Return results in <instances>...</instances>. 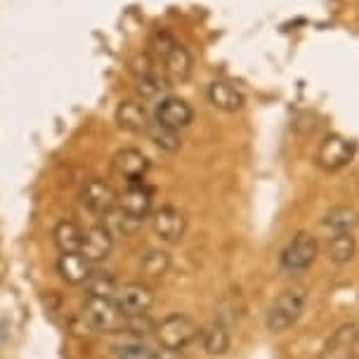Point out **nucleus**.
I'll list each match as a JSON object with an SVG mask.
<instances>
[{"label":"nucleus","mask_w":359,"mask_h":359,"mask_svg":"<svg viewBox=\"0 0 359 359\" xmlns=\"http://www.w3.org/2000/svg\"><path fill=\"white\" fill-rule=\"evenodd\" d=\"M121 213H126L133 220L142 222L154 213V191L147 187L144 182L126 184V189L118 194V206Z\"/></svg>","instance_id":"f8f14e48"},{"label":"nucleus","mask_w":359,"mask_h":359,"mask_svg":"<svg viewBox=\"0 0 359 359\" xmlns=\"http://www.w3.org/2000/svg\"><path fill=\"white\" fill-rule=\"evenodd\" d=\"M201 345H203V350H206L208 355H213V357L224 355V352L229 350V331H227V326H224L220 319L213 322V324H208L206 329L201 331Z\"/></svg>","instance_id":"4be33fe9"},{"label":"nucleus","mask_w":359,"mask_h":359,"mask_svg":"<svg viewBox=\"0 0 359 359\" xmlns=\"http://www.w3.org/2000/svg\"><path fill=\"white\" fill-rule=\"evenodd\" d=\"M357 255V239L352 232H333L326 241V258L333 265H348Z\"/></svg>","instance_id":"6ab92c4d"},{"label":"nucleus","mask_w":359,"mask_h":359,"mask_svg":"<svg viewBox=\"0 0 359 359\" xmlns=\"http://www.w3.org/2000/svg\"><path fill=\"white\" fill-rule=\"evenodd\" d=\"M357 222H359L357 213L348 206L331 208L324 217V224L331 229V232H352V229L357 227Z\"/></svg>","instance_id":"393cba45"},{"label":"nucleus","mask_w":359,"mask_h":359,"mask_svg":"<svg viewBox=\"0 0 359 359\" xmlns=\"http://www.w3.org/2000/svg\"><path fill=\"white\" fill-rule=\"evenodd\" d=\"M319 255V241L310 232H298L291 241L284 246L279 255V267L286 274H300L314 265Z\"/></svg>","instance_id":"423d86ee"},{"label":"nucleus","mask_w":359,"mask_h":359,"mask_svg":"<svg viewBox=\"0 0 359 359\" xmlns=\"http://www.w3.org/2000/svg\"><path fill=\"white\" fill-rule=\"evenodd\" d=\"M307 307V288L305 286H288L279 293L272 307L267 310V331L269 333H286L298 324Z\"/></svg>","instance_id":"7ed1b4c3"},{"label":"nucleus","mask_w":359,"mask_h":359,"mask_svg":"<svg viewBox=\"0 0 359 359\" xmlns=\"http://www.w3.org/2000/svg\"><path fill=\"white\" fill-rule=\"evenodd\" d=\"M149 220L154 234L165 243L180 241L184 232H187V217H184V213L177 206H170V203H163L161 208H154Z\"/></svg>","instance_id":"9d476101"},{"label":"nucleus","mask_w":359,"mask_h":359,"mask_svg":"<svg viewBox=\"0 0 359 359\" xmlns=\"http://www.w3.org/2000/svg\"><path fill=\"white\" fill-rule=\"evenodd\" d=\"M140 267H142V272L147 277L158 279L170 269V255L165 251H158V248H151V251H147L144 258L140 260Z\"/></svg>","instance_id":"a878e982"},{"label":"nucleus","mask_w":359,"mask_h":359,"mask_svg":"<svg viewBox=\"0 0 359 359\" xmlns=\"http://www.w3.org/2000/svg\"><path fill=\"white\" fill-rule=\"evenodd\" d=\"M116 126L130 135H147L151 126L149 111L140 100H121L116 107Z\"/></svg>","instance_id":"f3484780"},{"label":"nucleus","mask_w":359,"mask_h":359,"mask_svg":"<svg viewBox=\"0 0 359 359\" xmlns=\"http://www.w3.org/2000/svg\"><path fill=\"white\" fill-rule=\"evenodd\" d=\"M114 248V234L107 229V224H93L90 229L83 232V246H81V255L86 260H90L93 265L107 260L109 253Z\"/></svg>","instance_id":"dca6fc26"},{"label":"nucleus","mask_w":359,"mask_h":359,"mask_svg":"<svg viewBox=\"0 0 359 359\" xmlns=\"http://www.w3.org/2000/svg\"><path fill=\"white\" fill-rule=\"evenodd\" d=\"M154 333H156V341L163 348V352L175 355V352H182L196 341L198 326L187 314H168L165 319H161V324H156Z\"/></svg>","instance_id":"20e7f679"},{"label":"nucleus","mask_w":359,"mask_h":359,"mask_svg":"<svg viewBox=\"0 0 359 359\" xmlns=\"http://www.w3.org/2000/svg\"><path fill=\"white\" fill-rule=\"evenodd\" d=\"M206 95H208L210 104H213L217 111H224V114H236V111H241L243 104H246L243 93L227 79L210 81L206 88Z\"/></svg>","instance_id":"2eb2a0df"},{"label":"nucleus","mask_w":359,"mask_h":359,"mask_svg":"<svg viewBox=\"0 0 359 359\" xmlns=\"http://www.w3.org/2000/svg\"><path fill=\"white\" fill-rule=\"evenodd\" d=\"M109 357L111 359H161L156 350L144 343V338H133V336H126L123 341L114 343L111 348H109Z\"/></svg>","instance_id":"aec40b11"},{"label":"nucleus","mask_w":359,"mask_h":359,"mask_svg":"<svg viewBox=\"0 0 359 359\" xmlns=\"http://www.w3.org/2000/svg\"><path fill=\"white\" fill-rule=\"evenodd\" d=\"M130 74L133 81L137 86V93L142 95L144 100H154L161 97V93H165L170 86L163 76V69L149 53L135 55L130 60Z\"/></svg>","instance_id":"39448f33"},{"label":"nucleus","mask_w":359,"mask_h":359,"mask_svg":"<svg viewBox=\"0 0 359 359\" xmlns=\"http://www.w3.org/2000/svg\"><path fill=\"white\" fill-rule=\"evenodd\" d=\"M149 168H151L149 158L140 149H135V147H123V149H118L111 158L114 175H118L126 184L144 182Z\"/></svg>","instance_id":"9b49d317"},{"label":"nucleus","mask_w":359,"mask_h":359,"mask_svg":"<svg viewBox=\"0 0 359 359\" xmlns=\"http://www.w3.org/2000/svg\"><path fill=\"white\" fill-rule=\"evenodd\" d=\"M88 296L90 298H104V300H114L118 293V281L111 277L109 272H102V269H95L90 274V279L86 281Z\"/></svg>","instance_id":"5701e85b"},{"label":"nucleus","mask_w":359,"mask_h":359,"mask_svg":"<svg viewBox=\"0 0 359 359\" xmlns=\"http://www.w3.org/2000/svg\"><path fill=\"white\" fill-rule=\"evenodd\" d=\"M79 198H81L83 208H88L90 213H95L100 217L109 215L111 210H116V206H118V194L114 191L111 184L104 182V180H100V177L86 180V182H83V187H81Z\"/></svg>","instance_id":"6e6552de"},{"label":"nucleus","mask_w":359,"mask_h":359,"mask_svg":"<svg viewBox=\"0 0 359 359\" xmlns=\"http://www.w3.org/2000/svg\"><path fill=\"white\" fill-rule=\"evenodd\" d=\"M359 343L357 324H343L331 333V338L322 348L319 359H355Z\"/></svg>","instance_id":"4468645a"},{"label":"nucleus","mask_w":359,"mask_h":359,"mask_svg":"<svg viewBox=\"0 0 359 359\" xmlns=\"http://www.w3.org/2000/svg\"><path fill=\"white\" fill-rule=\"evenodd\" d=\"M116 305L123 310L128 317L133 314H147L151 310V305L156 303V293L149 284H142V281H130V284L118 286L116 293Z\"/></svg>","instance_id":"ddd939ff"},{"label":"nucleus","mask_w":359,"mask_h":359,"mask_svg":"<svg viewBox=\"0 0 359 359\" xmlns=\"http://www.w3.org/2000/svg\"><path fill=\"white\" fill-rule=\"evenodd\" d=\"M154 121H156L158 126L180 133V130H184V128H189V123L194 121V109H191L187 100L168 95V97H161L156 102Z\"/></svg>","instance_id":"1a4fd4ad"},{"label":"nucleus","mask_w":359,"mask_h":359,"mask_svg":"<svg viewBox=\"0 0 359 359\" xmlns=\"http://www.w3.org/2000/svg\"><path fill=\"white\" fill-rule=\"evenodd\" d=\"M53 239L60 253H81L83 229L74 220H60L53 229Z\"/></svg>","instance_id":"412c9836"},{"label":"nucleus","mask_w":359,"mask_h":359,"mask_svg":"<svg viewBox=\"0 0 359 359\" xmlns=\"http://www.w3.org/2000/svg\"><path fill=\"white\" fill-rule=\"evenodd\" d=\"M93 272L95 265L83 258L81 253H62L60 260H57V274L72 286H86Z\"/></svg>","instance_id":"a211bd4d"},{"label":"nucleus","mask_w":359,"mask_h":359,"mask_svg":"<svg viewBox=\"0 0 359 359\" xmlns=\"http://www.w3.org/2000/svg\"><path fill=\"white\" fill-rule=\"evenodd\" d=\"M104 224H107L109 232L114 234V239H116V236H133L142 222L133 220V217H128L126 213H121V210L116 208L109 215H104Z\"/></svg>","instance_id":"bb28decb"},{"label":"nucleus","mask_w":359,"mask_h":359,"mask_svg":"<svg viewBox=\"0 0 359 359\" xmlns=\"http://www.w3.org/2000/svg\"><path fill=\"white\" fill-rule=\"evenodd\" d=\"M72 333L90 336V333H128V314L116 305V300L88 298L79 317L72 319Z\"/></svg>","instance_id":"f03ea898"},{"label":"nucleus","mask_w":359,"mask_h":359,"mask_svg":"<svg viewBox=\"0 0 359 359\" xmlns=\"http://www.w3.org/2000/svg\"><path fill=\"white\" fill-rule=\"evenodd\" d=\"M147 137L151 140L158 149L168 151V154H177L182 149V140H180V133L177 130H170V128H163L158 126L156 121H151L149 130H147Z\"/></svg>","instance_id":"b1692460"},{"label":"nucleus","mask_w":359,"mask_h":359,"mask_svg":"<svg viewBox=\"0 0 359 359\" xmlns=\"http://www.w3.org/2000/svg\"><path fill=\"white\" fill-rule=\"evenodd\" d=\"M149 55L161 64L163 76L168 86H182L189 81L194 72V57L182 43L175 41V36L165 29H156L149 38Z\"/></svg>","instance_id":"f257e3e1"},{"label":"nucleus","mask_w":359,"mask_h":359,"mask_svg":"<svg viewBox=\"0 0 359 359\" xmlns=\"http://www.w3.org/2000/svg\"><path fill=\"white\" fill-rule=\"evenodd\" d=\"M357 154V144L348 140L345 135L331 133L322 140L317 149V165L326 172H336L345 168Z\"/></svg>","instance_id":"0eeeda50"}]
</instances>
